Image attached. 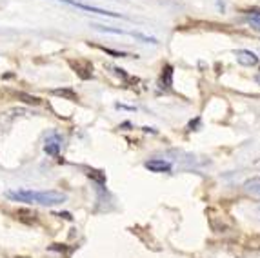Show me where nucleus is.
<instances>
[{"label":"nucleus","mask_w":260,"mask_h":258,"mask_svg":"<svg viewBox=\"0 0 260 258\" xmlns=\"http://www.w3.org/2000/svg\"><path fill=\"white\" fill-rule=\"evenodd\" d=\"M6 197L17 202H27V204H40V206H55V204L66 202V195L58 191H8Z\"/></svg>","instance_id":"nucleus-1"},{"label":"nucleus","mask_w":260,"mask_h":258,"mask_svg":"<svg viewBox=\"0 0 260 258\" xmlns=\"http://www.w3.org/2000/svg\"><path fill=\"white\" fill-rule=\"evenodd\" d=\"M60 2H66V4L75 6V8H78V9H84V11H89V13L104 15V17H111V18H126L124 15H120V13H113V11H106V9L95 8V6L82 4V2H78V0H60Z\"/></svg>","instance_id":"nucleus-2"},{"label":"nucleus","mask_w":260,"mask_h":258,"mask_svg":"<svg viewBox=\"0 0 260 258\" xmlns=\"http://www.w3.org/2000/svg\"><path fill=\"white\" fill-rule=\"evenodd\" d=\"M235 55H237V62L242 66H247V68L258 64V56H256V53L249 51V49H239Z\"/></svg>","instance_id":"nucleus-3"},{"label":"nucleus","mask_w":260,"mask_h":258,"mask_svg":"<svg viewBox=\"0 0 260 258\" xmlns=\"http://www.w3.org/2000/svg\"><path fill=\"white\" fill-rule=\"evenodd\" d=\"M146 168L153 173H168V171H171L173 166H171L169 162H166V160L153 158V160H148V162H146Z\"/></svg>","instance_id":"nucleus-4"},{"label":"nucleus","mask_w":260,"mask_h":258,"mask_svg":"<svg viewBox=\"0 0 260 258\" xmlns=\"http://www.w3.org/2000/svg\"><path fill=\"white\" fill-rule=\"evenodd\" d=\"M60 146H62V138L58 137V135H51V137L46 140V146H44V149H46V153H48V155L58 156Z\"/></svg>","instance_id":"nucleus-5"},{"label":"nucleus","mask_w":260,"mask_h":258,"mask_svg":"<svg viewBox=\"0 0 260 258\" xmlns=\"http://www.w3.org/2000/svg\"><path fill=\"white\" fill-rule=\"evenodd\" d=\"M70 64L73 66L75 71H77V73L80 75V77H82V78H89V77H91L93 66L89 64V62H87V60H78V62L71 60Z\"/></svg>","instance_id":"nucleus-6"},{"label":"nucleus","mask_w":260,"mask_h":258,"mask_svg":"<svg viewBox=\"0 0 260 258\" xmlns=\"http://www.w3.org/2000/svg\"><path fill=\"white\" fill-rule=\"evenodd\" d=\"M160 86L166 87V89H169V87L173 86V68L171 66H164V69H162V75H160Z\"/></svg>","instance_id":"nucleus-7"},{"label":"nucleus","mask_w":260,"mask_h":258,"mask_svg":"<svg viewBox=\"0 0 260 258\" xmlns=\"http://www.w3.org/2000/svg\"><path fill=\"white\" fill-rule=\"evenodd\" d=\"M244 187H246V191H249L251 195L260 197V178H251V180H247L246 184H244Z\"/></svg>","instance_id":"nucleus-8"},{"label":"nucleus","mask_w":260,"mask_h":258,"mask_svg":"<svg viewBox=\"0 0 260 258\" xmlns=\"http://www.w3.org/2000/svg\"><path fill=\"white\" fill-rule=\"evenodd\" d=\"M53 93H55V95H58V96H64V99L71 100V102H77V100H78L77 93H75L73 89H55Z\"/></svg>","instance_id":"nucleus-9"},{"label":"nucleus","mask_w":260,"mask_h":258,"mask_svg":"<svg viewBox=\"0 0 260 258\" xmlns=\"http://www.w3.org/2000/svg\"><path fill=\"white\" fill-rule=\"evenodd\" d=\"M247 20H249L251 26L260 29V11H249V13H247Z\"/></svg>","instance_id":"nucleus-10"},{"label":"nucleus","mask_w":260,"mask_h":258,"mask_svg":"<svg viewBox=\"0 0 260 258\" xmlns=\"http://www.w3.org/2000/svg\"><path fill=\"white\" fill-rule=\"evenodd\" d=\"M15 96H17V99H22L26 104H35V106H39V104H40V99H37V96H31V95H26V93H15Z\"/></svg>","instance_id":"nucleus-11"},{"label":"nucleus","mask_w":260,"mask_h":258,"mask_svg":"<svg viewBox=\"0 0 260 258\" xmlns=\"http://www.w3.org/2000/svg\"><path fill=\"white\" fill-rule=\"evenodd\" d=\"M87 175H89V178H95L99 184H106V175H102V173L96 171V169H89Z\"/></svg>","instance_id":"nucleus-12"},{"label":"nucleus","mask_w":260,"mask_h":258,"mask_svg":"<svg viewBox=\"0 0 260 258\" xmlns=\"http://www.w3.org/2000/svg\"><path fill=\"white\" fill-rule=\"evenodd\" d=\"M106 53H109V55H113V56H127L126 53H118V51H113V49H106V48H102Z\"/></svg>","instance_id":"nucleus-13"},{"label":"nucleus","mask_w":260,"mask_h":258,"mask_svg":"<svg viewBox=\"0 0 260 258\" xmlns=\"http://www.w3.org/2000/svg\"><path fill=\"white\" fill-rule=\"evenodd\" d=\"M58 216H64L66 220H71V215H70V213H60Z\"/></svg>","instance_id":"nucleus-14"},{"label":"nucleus","mask_w":260,"mask_h":258,"mask_svg":"<svg viewBox=\"0 0 260 258\" xmlns=\"http://www.w3.org/2000/svg\"><path fill=\"white\" fill-rule=\"evenodd\" d=\"M256 82H258V84H260V75H258V77H256Z\"/></svg>","instance_id":"nucleus-15"}]
</instances>
